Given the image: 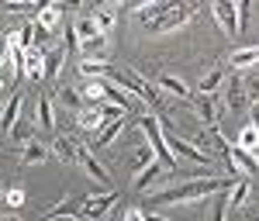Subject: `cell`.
I'll return each mask as SVG.
<instances>
[{
	"instance_id": "6da1fadb",
	"label": "cell",
	"mask_w": 259,
	"mask_h": 221,
	"mask_svg": "<svg viewBox=\"0 0 259 221\" xmlns=\"http://www.w3.org/2000/svg\"><path fill=\"white\" fill-rule=\"evenodd\" d=\"M232 176H204V180H187V183H173L166 190H156L149 201L152 204H183L194 197H214V194H228L232 190Z\"/></svg>"
},
{
	"instance_id": "7a4b0ae2",
	"label": "cell",
	"mask_w": 259,
	"mask_h": 221,
	"mask_svg": "<svg viewBox=\"0 0 259 221\" xmlns=\"http://www.w3.org/2000/svg\"><path fill=\"white\" fill-rule=\"evenodd\" d=\"M107 83H114V86H128L142 104H152V107H159L162 104V94L159 86H152V83H145L139 73H132V69H118V66H111V73H107Z\"/></svg>"
},
{
	"instance_id": "3957f363",
	"label": "cell",
	"mask_w": 259,
	"mask_h": 221,
	"mask_svg": "<svg viewBox=\"0 0 259 221\" xmlns=\"http://www.w3.org/2000/svg\"><path fill=\"white\" fill-rule=\"evenodd\" d=\"M142 131L149 135V149H152V156H159L156 162H162L166 169H177V156H173V152L166 149V139H162V128H159V121L145 114V118H142Z\"/></svg>"
},
{
	"instance_id": "277c9868",
	"label": "cell",
	"mask_w": 259,
	"mask_h": 221,
	"mask_svg": "<svg viewBox=\"0 0 259 221\" xmlns=\"http://www.w3.org/2000/svg\"><path fill=\"white\" fill-rule=\"evenodd\" d=\"M118 201V194H97V197H83L80 201V211H76V221H97L111 211V204Z\"/></svg>"
},
{
	"instance_id": "5b68a950",
	"label": "cell",
	"mask_w": 259,
	"mask_h": 221,
	"mask_svg": "<svg viewBox=\"0 0 259 221\" xmlns=\"http://www.w3.org/2000/svg\"><path fill=\"white\" fill-rule=\"evenodd\" d=\"M190 7H180V4H173V11H166L159 21H152V24H145L152 35H159V31H173V28H180V24H187L190 21Z\"/></svg>"
},
{
	"instance_id": "8992f818",
	"label": "cell",
	"mask_w": 259,
	"mask_h": 221,
	"mask_svg": "<svg viewBox=\"0 0 259 221\" xmlns=\"http://www.w3.org/2000/svg\"><path fill=\"white\" fill-rule=\"evenodd\" d=\"M166 149L173 152V156H180V159H190V162H200V166H211V156L207 152H200L194 142L187 139H166Z\"/></svg>"
},
{
	"instance_id": "52a82bcc",
	"label": "cell",
	"mask_w": 259,
	"mask_h": 221,
	"mask_svg": "<svg viewBox=\"0 0 259 221\" xmlns=\"http://www.w3.org/2000/svg\"><path fill=\"white\" fill-rule=\"evenodd\" d=\"M76 162H80V166H83V169H87V173H90V176L100 183V187H111V173H107V169L100 166L97 156H94V152H90L87 145H76Z\"/></svg>"
},
{
	"instance_id": "ba28073f",
	"label": "cell",
	"mask_w": 259,
	"mask_h": 221,
	"mask_svg": "<svg viewBox=\"0 0 259 221\" xmlns=\"http://www.w3.org/2000/svg\"><path fill=\"white\" fill-rule=\"evenodd\" d=\"M214 21H218V28L225 35H239V11H235V4H214Z\"/></svg>"
},
{
	"instance_id": "9c48e42d",
	"label": "cell",
	"mask_w": 259,
	"mask_h": 221,
	"mask_svg": "<svg viewBox=\"0 0 259 221\" xmlns=\"http://www.w3.org/2000/svg\"><path fill=\"white\" fill-rule=\"evenodd\" d=\"M21 73L28 80H41L45 76V49H24V66Z\"/></svg>"
},
{
	"instance_id": "30bf717a",
	"label": "cell",
	"mask_w": 259,
	"mask_h": 221,
	"mask_svg": "<svg viewBox=\"0 0 259 221\" xmlns=\"http://www.w3.org/2000/svg\"><path fill=\"white\" fill-rule=\"evenodd\" d=\"M21 104H24V97H21V94H11V101L0 107V135H11V128L18 124Z\"/></svg>"
},
{
	"instance_id": "8fae6325",
	"label": "cell",
	"mask_w": 259,
	"mask_h": 221,
	"mask_svg": "<svg viewBox=\"0 0 259 221\" xmlns=\"http://www.w3.org/2000/svg\"><path fill=\"white\" fill-rule=\"evenodd\" d=\"M80 52L87 62H107L104 56H107V35H94V38L80 41Z\"/></svg>"
},
{
	"instance_id": "7c38bea8",
	"label": "cell",
	"mask_w": 259,
	"mask_h": 221,
	"mask_svg": "<svg viewBox=\"0 0 259 221\" xmlns=\"http://www.w3.org/2000/svg\"><path fill=\"white\" fill-rule=\"evenodd\" d=\"M166 11H173V4H169V0H156V4L135 7V21H142V24H152V21H159Z\"/></svg>"
},
{
	"instance_id": "4fadbf2b",
	"label": "cell",
	"mask_w": 259,
	"mask_h": 221,
	"mask_svg": "<svg viewBox=\"0 0 259 221\" xmlns=\"http://www.w3.org/2000/svg\"><path fill=\"white\" fill-rule=\"evenodd\" d=\"M194 107H197L200 124H207V128H218V104L211 101L207 94H200L197 101H194Z\"/></svg>"
},
{
	"instance_id": "5bb4252c",
	"label": "cell",
	"mask_w": 259,
	"mask_h": 221,
	"mask_svg": "<svg viewBox=\"0 0 259 221\" xmlns=\"http://www.w3.org/2000/svg\"><path fill=\"white\" fill-rule=\"evenodd\" d=\"M45 159H49V145H45V142H28V145H21V162H24V166H41Z\"/></svg>"
},
{
	"instance_id": "9a60e30c",
	"label": "cell",
	"mask_w": 259,
	"mask_h": 221,
	"mask_svg": "<svg viewBox=\"0 0 259 221\" xmlns=\"http://www.w3.org/2000/svg\"><path fill=\"white\" fill-rule=\"evenodd\" d=\"M162 176H166V166H162V162H149L142 173H135V190H149V187L156 180H162Z\"/></svg>"
},
{
	"instance_id": "2e32d148",
	"label": "cell",
	"mask_w": 259,
	"mask_h": 221,
	"mask_svg": "<svg viewBox=\"0 0 259 221\" xmlns=\"http://www.w3.org/2000/svg\"><path fill=\"white\" fill-rule=\"evenodd\" d=\"M73 90L80 94L83 107H90L94 101H104V83H100V80H83L80 86H73Z\"/></svg>"
},
{
	"instance_id": "e0dca14e",
	"label": "cell",
	"mask_w": 259,
	"mask_h": 221,
	"mask_svg": "<svg viewBox=\"0 0 259 221\" xmlns=\"http://www.w3.org/2000/svg\"><path fill=\"white\" fill-rule=\"evenodd\" d=\"M228 162H235L242 173H249V176L256 173V156H249V152L239 149V145H228Z\"/></svg>"
},
{
	"instance_id": "ac0fdd59",
	"label": "cell",
	"mask_w": 259,
	"mask_h": 221,
	"mask_svg": "<svg viewBox=\"0 0 259 221\" xmlns=\"http://www.w3.org/2000/svg\"><path fill=\"white\" fill-rule=\"evenodd\" d=\"M80 201L83 197H66L62 204H56L49 214H45V221H56V218H76V211H80Z\"/></svg>"
},
{
	"instance_id": "d6986e66",
	"label": "cell",
	"mask_w": 259,
	"mask_h": 221,
	"mask_svg": "<svg viewBox=\"0 0 259 221\" xmlns=\"http://www.w3.org/2000/svg\"><path fill=\"white\" fill-rule=\"evenodd\" d=\"M121 128H124V118H118V121H104V128H100L97 142H90V145H94V149H104V145H111V142L118 139Z\"/></svg>"
},
{
	"instance_id": "ffe728a7",
	"label": "cell",
	"mask_w": 259,
	"mask_h": 221,
	"mask_svg": "<svg viewBox=\"0 0 259 221\" xmlns=\"http://www.w3.org/2000/svg\"><path fill=\"white\" fill-rule=\"evenodd\" d=\"M35 24L45 28V31H52V28L59 24V7H56V4H41L38 14H35Z\"/></svg>"
},
{
	"instance_id": "44dd1931",
	"label": "cell",
	"mask_w": 259,
	"mask_h": 221,
	"mask_svg": "<svg viewBox=\"0 0 259 221\" xmlns=\"http://www.w3.org/2000/svg\"><path fill=\"white\" fill-rule=\"evenodd\" d=\"M221 83H225V69H221V66H214V69H207V73L200 76V94H207V97H211Z\"/></svg>"
},
{
	"instance_id": "7402d4cb",
	"label": "cell",
	"mask_w": 259,
	"mask_h": 221,
	"mask_svg": "<svg viewBox=\"0 0 259 221\" xmlns=\"http://www.w3.org/2000/svg\"><path fill=\"white\" fill-rule=\"evenodd\" d=\"M228 62L235 66V69H249V66H256V45H245V49H235Z\"/></svg>"
},
{
	"instance_id": "603a6c76",
	"label": "cell",
	"mask_w": 259,
	"mask_h": 221,
	"mask_svg": "<svg viewBox=\"0 0 259 221\" xmlns=\"http://www.w3.org/2000/svg\"><path fill=\"white\" fill-rule=\"evenodd\" d=\"M100 83H104V97L114 104V107H121V111H128V107H132V97H128L121 86H114V83H107V80H100Z\"/></svg>"
},
{
	"instance_id": "cb8c5ba5",
	"label": "cell",
	"mask_w": 259,
	"mask_h": 221,
	"mask_svg": "<svg viewBox=\"0 0 259 221\" xmlns=\"http://www.w3.org/2000/svg\"><path fill=\"white\" fill-rule=\"evenodd\" d=\"M159 86H162V90H169V94L180 97V101H190V86L180 80V76H159Z\"/></svg>"
},
{
	"instance_id": "d4e9b609",
	"label": "cell",
	"mask_w": 259,
	"mask_h": 221,
	"mask_svg": "<svg viewBox=\"0 0 259 221\" xmlns=\"http://www.w3.org/2000/svg\"><path fill=\"white\" fill-rule=\"evenodd\" d=\"M228 107H232V111H242V107H245V86H242L239 76L228 80Z\"/></svg>"
},
{
	"instance_id": "484cf974",
	"label": "cell",
	"mask_w": 259,
	"mask_h": 221,
	"mask_svg": "<svg viewBox=\"0 0 259 221\" xmlns=\"http://www.w3.org/2000/svg\"><path fill=\"white\" fill-rule=\"evenodd\" d=\"M38 128H45V131L56 128V111H52V101H49L45 94L38 97Z\"/></svg>"
},
{
	"instance_id": "4316f807",
	"label": "cell",
	"mask_w": 259,
	"mask_h": 221,
	"mask_svg": "<svg viewBox=\"0 0 259 221\" xmlns=\"http://www.w3.org/2000/svg\"><path fill=\"white\" fill-rule=\"evenodd\" d=\"M52 152L59 156V162H76V142L73 139H52Z\"/></svg>"
},
{
	"instance_id": "83f0119b",
	"label": "cell",
	"mask_w": 259,
	"mask_h": 221,
	"mask_svg": "<svg viewBox=\"0 0 259 221\" xmlns=\"http://www.w3.org/2000/svg\"><path fill=\"white\" fill-rule=\"evenodd\" d=\"M73 35L80 41H87V38H94V35H100V31L94 28V18H90V14H80V18L73 21Z\"/></svg>"
},
{
	"instance_id": "f1b7e54d",
	"label": "cell",
	"mask_w": 259,
	"mask_h": 221,
	"mask_svg": "<svg viewBox=\"0 0 259 221\" xmlns=\"http://www.w3.org/2000/svg\"><path fill=\"white\" fill-rule=\"evenodd\" d=\"M76 124L87 128V131H94V128L104 124V118H100V111H94V107H80V111H76Z\"/></svg>"
},
{
	"instance_id": "f546056e",
	"label": "cell",
	"mask_w": 259,
	"mask_h": 221,
	"mask_svg": "<svg viewBox=\"0 0 259 221\" xmlns=\"http://www.w3.org/2000/svg\"><path fill=\"white\" fill-rule=\"evenodd\" d=\"M149 162H156V156H152V149H149V145L142 142L139 149H135V156H132V169H135V173H142V169H145Z\"/></svg>"
},
{
	"instance_id": "4dcf8cb0",
	"label": "cell",
	"mask_w": 259,
	"mask_h": 221,
	"mask_svg": "<svg viewBox=\"0 0 259 221\" xmlns=\"http://www.w3.org/2000/svg\"><path fill=\"white\" fill-rule=\"evenodd\" d=\"M249 194H252V187H249V180L232 183V201H228V207H242V204L249 201Z\"/></svg>"
},
{
	"instance_id": "1f68e13d",
	"label": "cell",
	"mask_w": 259,
	"mask_h": 221,
	"mask_svg": "<svg viewBox=\"0 0 259 221\" xmlns=\"http://www.w3.org/2000/svg\"><path fill=\"white\" fill-rule=\"evenodd\" d=\"M90 18H94V28L100 35H107L114 28V11H90Z\"/></svg>"
},
{
	"instance_id": "d6a6232c",
	"label": "cell",
	"mask_w": 259,
	"mask_h": 221,
	"mask_svg": "<svg viewBox=\"0 0 259 221\" xmlns=\"http://www.w3.org/2000/svg\"><path fill=\"white\" fill-rule=\"evenodd\" d=\"M62 52H66V49H52V52H45V80H56L59 62H62Z\"/></svg>"
},
{
	"instance_id": "836d02e7",
	"label": "cell",
	"mask_w": 259,
	"mask_h": 221,
	"mask_svg": "<svg viewBox=\"0 0 259 221\" xmlns=\"http://www.w3.org/2000/svg\"><path fill=\"white\" fill-rule=\"evenodd\" d=\"M239 149H245L249 156H256V124H245L242 128V135H239V142H235Z\"/></svg>"
},
{
	"instance_id": "e575fe53",
	"label": "cell",
	"mask_w": 259,
	"mask_h": 221,
	"mask_svg": "<svg viewBox=\"0 0 259 221\" xmlns=\"http://www.w3.org/2000/svg\"><path fill=\"white\" fill-rule=\"evenodd\" d=\"M59 104H62V107H69V111H80V107H83L80 94H76L73 86H59Z\"/></svg>"
},
{
	"instance_id": "d590c367",
	"label": "cell",
	"mask_w": 259,
	"mask_h": 221,
	"mask_svg": "<svg viewBox=\"0 0 259 221\" xmlns=\"http://www.w3.org/2000/svg\"><path fill=\"white\" fill-rule=\"evenodd\" d=\"M31 38H35V18L24 21V24L18 28V35H14V41H18L21 49H31Z\"/></svg>"
},
{
	"instance_id": "8d00e7d4",
	"label": "cell",
	"mask_w": 259,
	"mask_h": 221,
	"mask_svg": "<svg viewBox=\"0 0 259 221\" xmlns=\"http://www.w3.org/2000/svg\"><path fill=\"white\" fill-rule=\"evenodd\" d=\"M11 135H14V142H18V145H28V142H31V135H35V124L21 121V124H14V128H11Z\"/></svg>"
},
{
	"instance_id": "74e56055",
	"label": "cell",
	"mask_w": 259,
	"mask_h": 221,
	"mask_svg": "<svg viewBox=\"0 0 259 221\" xmlns=\"http://www.w3.org/2000/svg\"><path fill=\"white\" fill-rule=\"evenodd\" d=\"M4 204H7L11 211H14V207H21V204H24V190H21V187H11V190L4 194Z\"/></svg>"
},
{
	"instance_id": "f35d334b",
	"label": "cell",
	"mask_w": 259,
	"mask_h": 221,
	"mask_svg": "<svg viewBox=\"0 0 259 221\" xmlns=\"http://www.w3.org/2000/svg\"><path fill=\"white\" fill-rule=\"evenodd\" d=\"M7 11H14V14H38V4H28V0H14V4H7Z\"/></svg>"
},
{
	"instance_id": "ab89813d",
	"label": "cell",
	"mask_w": 259,
	"mask_h": 221,
	"mask_svg": "<svg viewBox=\"0 0 259 221\" xmlns=\"http://www.w3.org/2000/svg\"><path fill=\"white\" fill-rule=\"evenodd\" d=\"M62 35H66V56H76V52H80V38L73 35V28H66Z\"/></svg>"
},
{
	"instance_id": "60d3db41",
	"label": "cell",
	"mask_w": 259,
	"mask_h": 221,
	"mask_svg": "<svg viewBox=\"0 0 259 221\" xmlns=\"http://www.w3.org/2000/svg\"><path fill=\"white\" fill-rule=\"evenodd\" d=\"M225 211H228V197H218L214 211H211V221H225Z\"/></svg>"
},
{
	"instance_id": "b9f144b4",
	"label": "cell",
	"mask_w": 259,
	"mask_h": 221,
	"mask_svg": "<svg viewBox=\"0 0 259 221\" xmlns=\"http://www.w3.org/2000/svg\"><path fill=\"white\" fill-rule=\"evenodd\" d=\"M124 221H142V207H128L124 211Z\"/></svg>"
},
{
	"instance_id": "7bdbcfd3",
	"label": "cell",
	"mask_w": 259,
	"mask_h": 221,
	"mask_svg": "<svg viewBox=\"0 0 259 221\" xmlns=\"http://www.w3.org/2000/svg\"><path fill=\"white\" fill-rule=\"evenodd\" d=\"M142 221H166V218H159V214H152V211H142Z\"/></svg>"
},
{
	"instance_id": "ee69618b",
	"label": "cell",
	"mask_w": 259,
	"mask_h": 221,
	"mask_svg": "<svg viewBox=\"0 0 259 221\" xmlns=\"http://www.w3.org/2000/svg\"><path fill=\"white\" fill-rule=\"evenodd\" d=\"M7 83V69H4V62H0V86Z\"/></svg>"
},
{
	"instance_id": "f6af8a7d",
	"label": "cell",
	"mask_w": 259,
	"mask_h": 221,
	"mask_svg": "<svg viewBox=\"0 0 259 221\" xmlns=\"http://www.w3.org/2000/svg\"><path fill=\"white\" fill-rule=\"evenodd\" d=\"M0 221H21L18 214H0Z\"/></svg>"
},
{
	"instance_id": "bcb514c9",
	"label": "cell",
	"mask_w": 259,
	"mask_h": 221,
	"mask_svg": "<svg viewBox=\"0 0 259 221\" xmlns=\"http://www.w3.org/2000/svg\"><path fill=\"white\" fill-rule=\"evenodd\" d=\"M0 59H4V38H0Z\"/></svg>"
},
{
	"instance_id": "7dc6e473",
	"label": "cell",
	"mask_w": 259,
	"mask_h": 221,
	"mask_svg": "<svg viewBox=\"0 0 259 221\" xmlns=\"http://www.w3.org/2000/svg\"><path fill=\"white\" fill-rule=\"evenodd\" d=\"M0 107H4V97H0Z\"/></svg>"
}]
</instances>
